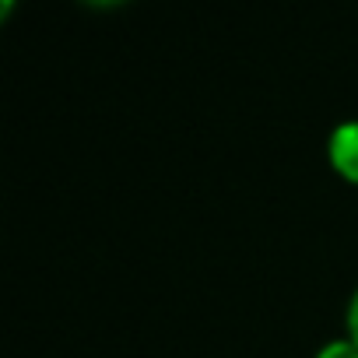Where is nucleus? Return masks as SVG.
<instances>
[{"label": "nucleus", "mask_w": 358, "mask_h": 358, "mask_svg": "<svg viewBox=\"0 0 358 358\" xmlns=\"http://www.w3.org/2000/svg\"><path fill=\"white\" fill-rule=\"evenodd\" d=\"M327 162H330L334 176H341L351 187H358V120H344L330 130Z\"/></svg>", "instance_id": "1"}, {"label": "nucleus", "mask_w": 358, "mask_h": 358, "mask_svg": "<svg viewBox=\"0 0 358 358\" xmlns=\"http://www.w3.org/2000/svg\"><path fill=\"white\" fill-rule=\"evenodd\" d=\"M313 358H358V344L348 337H334V341L320 344Z\"/></svg>", "instance_id": "2"}, {"label": "nucleus", "mask_w": 358, "mask_h": 358, "mask_svg": "<svg viewBox=\"0 0 358 358\" xmlns=\"http://www.w3.org/2000/svg\"><path fill=\"white\" fill-rule=\"evenodd\" d=\"M344 337L358 344V285H355V292L348 299V309H344Z\"/></svg>", "instance_id": "3"}]
</instances>
